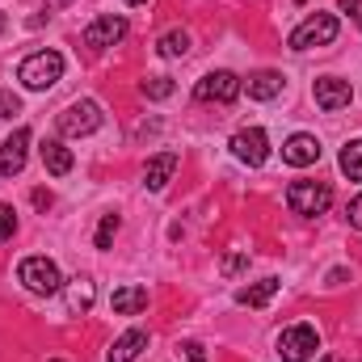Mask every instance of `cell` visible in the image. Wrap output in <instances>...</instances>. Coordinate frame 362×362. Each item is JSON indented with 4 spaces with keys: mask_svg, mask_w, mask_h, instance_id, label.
I'll list each match as a JSON object with an SVG mask.
<instances>
[{
    "mask_svg": "<svg viewBox=\"0 0 362 362\" xmlns=\"http://www.w3.org/2000/svg\"><path fill=\"white\" fill-rule=\"evenodd\" d=\"M59 76H64V55H59V51H34V55H25L21 68H17V81L34 93L59 85Z\"/></svg>",
    "mask_w": 362,
    "mask_h": 362,
    "instance_id": "6da1fadb",
    "label": "cell"
},
{
    "mask_svg": "<svg viewBox=\"0 0 362 362\" xmlns=\"http://www.w3.org/2000/svg\"><path fill=\"white\" fill-rule=\"evenodd\" d=\"M337 34H341V21L333 13H312L291 30L286 42H291V51H312V47H329Z\"/></svg>",
    "mask_w": 362,
    "mask_h": 362,
    "instance_id": "7a4b0ae2",
    "label": "cell"
},
{
    "mask_svg": "<svg viewBox=\"0 0 362 362\" xmlns=\"http://www.w3.org/2000/svg\"><path fill=\"white\" fill-rule=\"evenodd\" d=\"M286 206L295 211V215H325L329 206H333V189H329V181H291L286 185Z\"/></svg>",
    "mask_w": 362,
    "mask_h": 362,
    "instance_id": "3957f363",
    "label": "cell"
},
{
    "mask_svg": "<svg viewBox=\"0 0 362 362\" xmlns=\"http://www.w3.org/2000/svg\"><path fill=\"white\" fill-rule=\"evenodd\" d=\"M17 282L25 291H34V295H55L64 286V274H59V266L51 257H25L17 266Z\"/></svg>",
    "mask_w": 362,
    "mask_h": 362,
    "instance_id": "277c9868",
    "label": "cell"
},
{
    "mask_svg": "<svg viewBox=\"0 0 362 362\" xmlns=\"http://www.w3.org/2000/svg\"><path fill=\"white\" fill-rule=\"evenodd\" d=\"M55 127H59V135H68V139L93 135V131L101 127V105L89 101V97H81V101H72V105L55 118Z\"/></svg>",
    "mask_w": 362,
    "mask_h": 362,
    "instance_id": "5b68a950",
    "label": "cell"
},
{
    "mask_svg": "<svg viewBox=\"0 0 362 362\" xmlns=\"http://www.w3.org/2000/svg\"><path fill=\"white\" fill-rule=\"evenodd\" d=\"M320 350V333L312 325H291L278 333V358L282 362H308Z\"/></svg>",
    "mask_w": 362,
    "mask_h": 362,
    "instance_id": "8992f818",
    "label": "cell"
},
{
    "mask_svg": "<svg viewBox=\"0 0 362 362\" xmlns=\"http://www.w3.org/2000/svg\"><path fill=\"white\" fill-rule=\"evenodd\" d=\"M232 156H236L240 165H249V169H262L266 156H270V139H266V131H262V127H245V131H236V135H232Z\"/></svg>",
    "mask_w": 362,
    "mask_h": 362,
    "instance_id": "52a82bcc",
    "label": "cell"
},
{
    "mask_svg": "<svg viewBox=\"0 0 362 362\" xmlns=\"http://www.w3.org/2000/svg\"><path fill=\"white\" fill-rule=\"evenodd\" d=\"M245 89V81L236 76V72H206L198 85H194V97L198 101H219V105H228V101H236Z\"/></svg>",
    "mask_w": 362,
    "mask_h": 362,
    "instance_id": "ba28073f",
    "label": "cell"
},
{
    "mask_svg": "<svg viewBox=\"0 0 362 362\" xmlns=\"http://www.w3.org/2000/svg\"><path fill=\"white\" fill-rule=\"evenodd\" d=\"M85 47L89 51H105V47H114V42H122L127 38V17H118V13H105V17H97L85 25Z\"/></svg>",
    "mask_w": 362,
    "mask_h": 362,
    "instance_id": "9c48e42d",
    "label": "cell"
},
{
    "mask_svg": "<svg viewBox=\"0 0 362 362\" xmlns=\"http://www.w3.org/2000/svg\"><path fill=\"white\" fill-rule=\"evenodd\" d=\"M30 127H17L4 144H0V173L4 177H17L21 169H25V148H30Z\"/></svg>",
    "mask_w": 362,
    "mask_h": 362,
    "instance_id": "30bf717a",
    "label": "cell"
},
{
    "mask_svg": "<svg viewBox=\"0 0 362 362\" xmlns=\"http://www.w3.org/2000/svg\"><path fill=\"white\" fill-rule=\"evenodd\" d=\"M312 93H316V105H320V110H329V114H337V110H346V105L354 101L350 81H341V76H320Z\"/></svg>",
    "mask_w": 362,
    "mask_h": 362,
    "instance_id": "8fae6325",
    "label": "cell"
},
{
    "mask_svg": "<svg viewBox=\"0 0 362 362\" xmlns=\"http://www.w3.org/2000/svg\"><path fill=\"white\" fill-rule=\"evenodd\" d=\"M282 160L286 165H295V169H308V165H316L320 160V139L316 135H291L286 144H282Z\"/></svg>",
    "mask_w": 362,
    "mask_h": 362,
    "instance_id": "7c38bea8",
    "label": "cell"
},
{
    "mask_svg": "<svg viewBox=\"0 0 362 362\" xmlns=\"http://www.w3.org/2000/svg\"><path fill=\"white\" fill-rule=\"evenodd\" d=\"M173 173H177V152H160V156L148 160V169H144V185H148L152 194H160Z\"/></svg>",
    "mask_w": 362,
    "mask_h": 362,
    "instance_id": "4fadbf2b",
    "label": "cell"
},
{
    "mask_svg": "<svg viewBox=\"0 0 362 362\" xmlns=\"http://www.w3.org/2000/svg\"><path fill=\"white\" fill-rule=\"evenodd\" d=\"M144 350H148V333H144V329H127V333L110 346V354H105V358H110V362H135Z\"/></svg>",
    "mask_w": 362,
    "mask_h": 362,
    "instance_id": "5bb4252c",
    "label": "cell"
},
{
    "mask_svg": "<svg viewBox=\"0 0 362 362\" xmlns=\"http://www.w3.org/2000/svg\"><path fill=\"white\" fill-rule=\"evenodd\" d=\"M38 152H42V165H47V173H51V177H68V173H72V165H76V160H72V152H68L59 139H47Z\"/></svg>",
    "mask_w": 362,
    "mask_h": 362,
    "instance_id": "9a60e30c",
    "label": "cell"
},
{
    "mask_svg": "<svg viewBox=\"0 0 362 362\" xmlns=\"http://www.w3.org/2000/svg\"><path fill=\"white\" fill-rule=\"evenodd\" d=\"M278 286H282L278 278H262V282H253V286H240V291H236V303H240V308H266L274 295H278Z\"/></svg>",
    "mask_w": 362,
    "mask_h": 362,
    "instance_id": "2e32d148",
    "label": "cell"
},
{
    "mask_svg": "<svg viewBox=\"0 0 362 362\" xmlns=\"http://www.w3.org/2000/svg\"><path fill=\"white\" fill-rule=\"evenodd\" d=\"M110 303H114V312H118V316H135V312H144V308H148V286H118Z\"/></svg>",
    "mask_w": 362,
    "mask_h": 362,
    "instance_id": "e0dca14e",
    "label": "cell"
},
{
    "mask_svg": "<svg viewBox=\"0 0 362 362\" xmlns=\"http://www.w3.org/2000/svg\"><path fill=\"white\" fill-rule=\"evenodd\" d=\"M245 89H249L253 101H274V97L282 93V76H278V72H257V76L245 81Z\"/></svg>",
    "mask_w": 362,
    "mask_h": 362,
    "instance_id": "ac0fdd59",
    "label": "cell"
},
{
    "mask_svg": "<svg viewBox=\"0 0 362 362\" xmlns=\"http://www.w3.org/2000/svg\"><path fill=\"white\" fill-rule=\"evenodd\" d=\"M93 299H97V291H93L89 278H76V282L68 286V308H72V312H81V316H85V312L93 308Z\"/></svg>",
    "mask_w": 362,
    "mask_h": 362,
    "instance_id": "d6986e66",
    "label": "cell"
},
{
    "mask_svg": "<svg viewBox=\"0 0 362 362\" xmlns=\"http://www.w3.org/2000/svg\"><path fill=\"white\" fill-rule=\"evenodd\" d=\"M337 165H341V173L350 181H362V139H350V144L341 148V160H337Z\"/></svg>",
    "mask_w": 362,
    "mask_h": 362,
    "instance_id": "ffe728a7",
    "label": "cell"
},
{
    "mask_svg": "<svg viewBox=\"0 0 362 362\" xmlns=\"http://www.w3.org/2000/svg\"><path fill=\"white\" fill-rule=\"evenodd\" d=\"M156 51H160L165 59H181V55H189V34H185V30H169V34L156 42Z\"/></svg>",
    "mask_w": 362,
    "mask_h": 362,
    "instance_id": "44dd1931",
    "label": "cell"
},
{
    "mask_svg": "<svg viewBox=\"0 0 362 362\" xmlns=\"http://www.w3.org/2000/svg\"><path fill=\"white\" fill-rule=\"evenodd\" d=\"M139 93H144L148 101H165V97H173V81H169V76H148V81L139 85Z\"/></svg>",
    "mask_w": 362,
    "mask_h": 362,
    "instance_id": "7402d4cb",
    "label": "cell"
},
{
    "mask_svg": "<svg viewBox=\"0 0 362 362\" xmlns=\"http://www.w3.org/2000/svg\"><path fill=\"white\" fill-rule=\"evenodd\" d=\"M114 236H118V215H101V228H97V249H110L114 245Z\"/></svg>",
    "mask_w": 362,
    "mask_h": 362,
    "instance_id": "603a6c76",
    "label": "cell"
},
{
    "mask_svg": "<svg viewBox=\"0 0 362 362\" xmlns=\"http://www.w3.org/2000/svg\"><path fill=\"white\" fill-rule=\"evenodd\" d=\"M13 232H17V215H13V206L0 202V240H13Z\"/></svg>",
    "mask_w": 362,
    "mask_h": 362,
    "instance_id": "cb8c5ba5",
    "label": "cell"
},
{
    "mask_svg": "<svg viewBox=\"0 0 362 362\" xmlns=\"http://www.w3.org/2000/svg\"><path fill=\"white\" fill-rule=\"evenodd\" d=\"M245 266H249V249H245V253H232V257H223V278H236Z\"/></svg>",
    "mask_w": 362,
    "mask_h": 362,
    "instance_id": "d4e9b609",
    "label": "cell"
},
{
    "mask_svg": "<svg viewBox=\"0 0 362 362\" xmlns=\"http://www.w3.org/2000/svg\"><path fill=\"white\" fill-rule=\"evenodd\" d=\"M13 114H21V101L8 89H0V118H13Z\"/></svg>",
    "mask_w": 362,
    "mask_h": 362,
    "instance_id": "484cf974",
    "label": "cell"
},
{
    "mask_svg": "<svg viewBox=\"0 0 362 362\" xmlns=\"http://www.w3.org/2000/svg\"><path fill=\"white\" fill-rule=\"evenodd\" d=\"M346 219H350V228H358V232H362V194L346 206Z\"/></svg>",
    "mask_w": 362,
    "mask_h": 362,
    "instance_id": "4316f807",
    "label": "cell"
},
{
    "mask_svg": "<svg viewBox=\"0 0 362 362\" xmlns=\"http://www.w3.org/2000/svg\"><path fill=\"white\" fill-rule=\"evenodd\" d=\"M337 4H341V13H350L358 21V30H362V0H337Z\"/></svg>",
    "mask_w": 362,
    "mask_h": 362,
    "instance_id": "83f0119b",
    "label": "cell"
},
{
    "mask_svg": "<svg viewBox=\"0 0 362 362\" xmlns=\"http://www.w3.org/2000/svg\"><path fill=\"white\" fill-rule=\"evenodd\" d=\"M181 350H185V358H189V362H206V354H202V346H198V341H185Z\"/></svg>",
    "mask_w": 362,
    "mask_h": 362,
    "instance_id": "f1b7e54d",
    "label": "cell"
},
{
    "mask_svg": "<svg viewBox=\"0 0 362 362\" xmlns=\"http://www.w3.org/2000/svg\"><path fill=\"white\" fill-rule=\"evenodd\" d=\"M34 206H51V194L47 189H34Z\"/></svg>",
    "mask_w": 362,
    "mask_h": 362,
    "instance_id": "f546056e",
    "label": "cell"
},
{
    "mask_svg": "<svg viewBox=\"0 0 362 362\" xmlns=\"http://www.w3.org/2000/svg\"><path fill=\"white\" fill-rule=\"evenodd\" d=\"M64 4H72V0H47V8H64Z\"/></svg>",
    "mask_w": 362,
    "mask_h": 362,
    "instance_id": "4dcf8cb0",
    "label": "cell"
},
{
    "mask_svg": "<svg viewBox=\"0 0 362 362\" xmlns=\"http://www.w3.org/2000/svg\"><path fill=\"white\" fill-rule=\"evenodd\" d=\"M4 30H8V17H4V13H0V34H4Z\"/></svg>",
    "mask_w": 362,
    "mask_h": 362,
    "instance_id": "1f68e13d",
    "label": "cell"
},
{
    "mask_svg": "<svg viewBox=\"0 0 362 362\" xmlns=\"http://www.w3.org/2000/svg\"><path fill=\"white\" fill-rule=\"evenodd\" d=\"M320 362H341V358H333V354H325V358H320Z\"/></svg>",
    "mask_w": 362,
    "mask_h": 362,
    "instance_id": "d6a6232c",
    "label": "cell"
},
{
    "mask_svg": "<svg viewBox=\"0 0 362 362\" xmlns=\"http://www.w3.org/2000/svg\"><path fill=\"white\" fill-rule=\"evenodd\" d=\"M122 4H144V0H122Z\"/></svg>",
    "mask_w": 362,
    "mask_h": 362,
    "instance_id": "836d02e7",
    "label": "cell"
},
{
    "mask_svg": "<svg viewBox=\"0 0 362 362\" xmlns=\"http://www.w3.org/2000/svg\"><path fill=\"white\" fill-rule=\"evenodd\" d=\"M295 4H303V0H295Z\"/></svg>",
    "mask_w": 362,
    "mask_h": 362,
    "instance_id": "e575fe53",
    "label": "cell"
},
{
    "mask_svg": "<svg viewBox=\"0 0 362 362\" xmlns=\"http://www.w3.org/2000/svg\"><path fill=\"white\" fill-rule=\"evenodd\" d=\"M55 362H59V358H55Z\"/></svg>",
    "mask_w": 362,
    "mask_h": 362,
    "instance_id": "d590c367",
    "label": "cell"
}]
</instances>
